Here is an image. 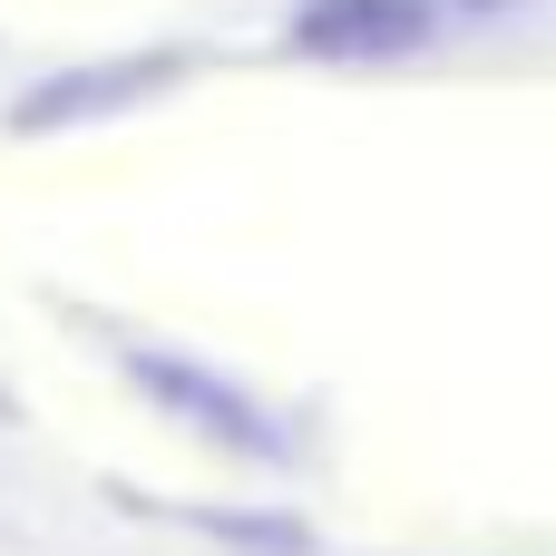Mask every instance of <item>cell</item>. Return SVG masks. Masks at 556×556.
<instances>
[{
	"label": "cell",
	"instance_id": "1",
	"mask_svg": "<svg viewBox=\"0 0 556 556\" xmlns=\"http://www.w3.org/2000/svg\"><path fill=\"white\" fill-rule=\"evenodd\" d=\"M430 0H313V10H293V49H313V59H401V49H420L430 39Z\"/></svg>",
	"mask_w": 556,
	"mask_h": 556
},
{
	"label": "cell",
	"instance_id": "2",
	"mask_svg": "<svg viewBox=\"0 0 556 556\" xmlns=\"http://www.w3.org/2000/svg\"><path fill=\"white\" fill-rule=\"evenodd\" d=\"M156 78H176V59H108V68H88V78H49V88H29V98H20V127L88 117V108H108V98H137V88H156Z\"/></svg>",
	"mask_w": 556,
	"mask_h": 556
}]
</instances>
